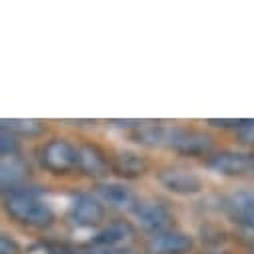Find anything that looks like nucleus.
<instances>
[{
  "mask_svg": "<svg viewBox=\"0 0 254 254\" xmlns=\"http://www.w3.org/2000/svg\"><path fill=\"white\" fill-rule=\"evenodd\" d=\"M72 218L76 224H84V226L98 224L104 218V206L100 204L98 198L90 194H80L72 204Z\"/></svg>",
  "mask_w": 254,
  "mask_h": 254,
  "instance_id": "1a4fd4ad",
  "label": "nucleus"
},
{
  "mask_svg": "<svg viewBox=\"0 0 254 254\" xmlns=\"http://www.w3.org/2000/svg\"><path fill=\"white\" fill-rule=\"evenodd\" d=\"M130 236H132V226L128 222H112L106 228H102L94 240L96 244H102V246H116V244H122L124 240H128Z\"/></svg>",
  "mask_w": 254,
  "mask_h": 254,
  "instance_id": "9b49d317",
  "label": "nucleus"
},
{
  "mask_svg": "<svg viewBox=\"0 0 254 254\" xmlns=\"http://www.w3.org/2000/svg\"><path fill=\"white\" fill-rule=\"evenodd\" d=\"M226 210L236 222L254 228V190L234 192L226 200Z\"/></svg>",
  "mask_w": 254,
  "mask_h": 254,
  "instance_id": "6e6552de",
  "label": "nucleus"
},
{
  "mask_svg": "<svg viewBox=\"0 0 254 254\" xmlns=\"http://www.w3.org/2000/svg\"><path fill=\"white\" fill-rule=\"evenodd\" d=\"M2 130L20 132V134H38V132H42V124L38 120L14 118V120H2Z\"/></svg>",
  "mask_w": 254,
  "mask_h": 254,
  "instance_id": "2eb2a0df",
  "label": "nucleus"
},
{
  "mask_svg": "<svg viewBox=\"0 0 254 254\" xmlns=\"http://www.w3.org/2000/svg\"><path fill=\"white\" fill-rule=\"evenodd\" d=\"M78 166L90 174H104L108 168L106 158L94 146H80L78 148Z\"/></svg>",
  "mask_w": 254,
  "mask_h": 254,
  "instance_id": "ddd939ff",
  "label": "nucleus"
},
{
  "mask_svg": "<svg viewBox=\"0 0 254 254\" xmlns=\"http://www.w3.org/2000/svg\"><path fill=\"white\" fill-rule=\"evenodd\" d=\"M158 180L166 190H170L174 194H196L202 188L200 176L194 174L192 170H184V168L162 170L158 174Z\"/></svg>",
  "mask_w": 254,
  "mask_h": 254,
  "instance_id": "20e7f679",
  "label": "nucleus"
},
{
  "mask_svg": "<svg viewBox=\"0 0 254 254\" xmlns=\"http://www.w3.org/2000/svg\"><path fill=\"white\" fill-rule=\"evenodd\" d=\"M168 146H172L174 150L182 152V154H204L210 150L212 142L206 134H200L196 130H184V128H172L166 130V140Z\"/></svg>",
  "mask_w": 254,
  "mask_h": 254,
  "instance_id": "7ed1b4c3",
  "label": "nucleus"
},
{
  "mask_svg": "<svg viewBox=\"0 0 254 254\" xmlns=\"http://www.w3.org/2000/svg\"><path fill=\"white\" fill-rule=\"evenodd\" d=\"M42 164L52 172H68L78 166V148L62 138H54L42 148Z\"/></svg>",
  "mask_w": 254,
  "mask_h": 254,
  "instance_id": "f03ea898",
  "label": "nucleus"
},
{
  "mask_svg": "<svg viewBox=\"0 0 254 254\" xmlns=\"http://www.w3.org/2000/svg\"><path fill=\"white\" fill-rule=\"evenodd\" d=\"M112 168H114V172L120 174V176H130V178H134V176H140V174L146 172L148 162H146L144 158L136 156V154H118V156L114 158V162H112Z\"/></svg>",
  "mask_w": 254,
  "mask_h": 254,
  "instance_id": "f8f14e48",
  "label": "nucleus"
},
{
  "mask_svg": "<svg viewBox=\"0 0 254 254\" xmlns=\"http://www.w3.org/2000/svg\"><path fill=\"white\" fill-rule=\"evenodd\" d=\"M6 208L10 216L28 226H48L52 222L50 206L34 192H26V190H14L6 198Z\"/></svg>",
  "mask_w": 254,
  "mask_h": 254,
  "instance_id": "f257e3e1",
  "label": "nucleus"
},
{
  "mask_svg": "<svg viewBox=\"0 0 254 254\" xmlns=\"http://www.w3.org/2000/svg\"><path fill=\"white\" fill-rule=\"evenodd\" d=\"M16 252H18V246L10 238L2 236V240H0V254H16Z\"/></svg>",
  "mask_w": 254,
  "mask_h": 254,
  "instance_id": "6ab92c4d",
  "label": "nucleus"
},
{
  "mask_svg": "<svg viewBox=\"0 0 254 254\" xmlns=\"http://www.w3.org/2000/svg\"><path fill=\"white\" fill-rule=\"evenodd\" d=\"M96 194L100 196V200L112 208H128L134 206V196L130 192V188H126L124 184L118 182H104L96 186Z\"/></svg>",
  "mask_w": 254,
  "mask_h": 254,
  "instance_id": "9d476101",
  "label": "nucleus"
},
{
  "mask_svg": "<svg viewBox=\"0 0 254 254\" xmlns=\"http://www.w3.org/2000/svg\"><path fill=\"white\" fill-rule=\"evenodd\" d=\"M50 254H98L96 250L88 248H72V246H56L50 250Z\"/></svg>",
  "mask_w": 254,
  "mask_h": 254,
  "instance_id": "a211bd4d",
  "label": "nucleus"
},
{
  "mask_svg": "<svg viewBox=\"0 0 254 254\" xmlns=\"http://www.w3.org/2000/svg\"><path fill=\"white\" fill-rule=\"evenodd\" d=\"M238 136L242 138V142H254V120H246L240 128H238Z\"/></svg>",
  "mask_w": 254,
  "mask_h": 254,
  "instance_id": "f3484780",
  "label": "nucleus"
},
{
  "mask_svg": "<svg viewBox=\"0 0 254 254\" xmlns=\"http://www.w3.org/2000/svg\"><path fill=\"white\" fill-rule=\"evenodd\" d=\"M24 164L16 156H2V164H0V178H2V186H16L24 178Z\"/></svg>",
  "mask_w": 254,
  "mask_h": 254,
  "instance_id": "4468645a",
  "label": "nucleus"
},
{
  "mask_svg": "<svg viewBox=\"0 0 254 254\" xmlns=\"http://www.w3.org/2000/svg\"><path fill=\"white\" fill-rule=\"evenodd\" d=\"M132 214L148 230H162L170 222V212L158 202H148V200L136 202L132 206Z\"/></svg>",
  "mask_w": 254,
  "mask_h": 254,
  "instance_id": "0eeeda50",
  "label": "nucleus"
},
{
  "mask_svg": "<svg viewBox=\"0 0 254 254\" xmlns=\"http://www.w3.org/2000/svg\"><path fill=\"white\" fill-rule=\"evenodd\" d=\"M16 150H18V144H16L12 132L2 130V140H0V152H2V156H14Z\"/></svg>",
  "mask_w": 254,
  "mask_h": 254,
  "instance_id": "dca6fc26",
  "label": "nucleus"
},
{
  "mask_svg": "<svg viewBox=\"0 0 254 254\" xmlns=\"http://www.w3.org/2000/svg\"><path fill=\"white\" fill-rule=\"evenodd\" d=\"M208 166L220 174H244L254 170V156L244 152H220L208 160Z\"/></svg>",
  "mask_w": 254,
  "mask_h": 254,
  "instance_id": "39448f33",
  "label": "nucleus"
},
{
  "mask_svg": "<svg viewBox=\"0 0 254 254\" xmlns=\"http://www.w3.org/2000/svg\"><path fill=\"white\" fill-rule=\"evenodd\" d=\"M190 248L192 240L182 232H158L148 240L150 254H186Z\"/></svg>",
  "mask_w": 254,
  "mask_h": 254,
  "instance_id": "423d86ee",
  "label": "nucleus"
}]
</instances>
